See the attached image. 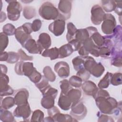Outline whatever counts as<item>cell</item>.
Returning <instances> with one entry per match:
<instances>
[{
	"label": "cell",
	"instance_id": "obj_1",
	"mask_svg": "<svg viewBox=\"0 0 122 122\" xmlns=\"http://www.w3.org/2000/svg\"><path fill=\"white\" fill-rule=\"evenodd\" d=\"M94 99L97 106L102 113L106 114L118 113L119 103L114 98L110 96L99 97Z\"/></svg>",
	"mask_w": 122,
	"mask_h": 122
},
{
	"label": "cell",
	"instance_id": "obj_2",
	"mask_svg": "<svg viewBox=\"0 0 122 122\" xmlns=\"http://www.w3.org/2000/svg\"><path fill=\"white\" fill-rule=\"evenodd\" d=\"M39 13L40 16L46 20H55L59 16L58 9L49 1L44 2L40 7Z\"/></svg>",
	"mask_w": 122,
	"mask_h": 122
},
{
	"label": "cell",
	"instance_id": "obj_3",
	"mask_svg": "<svg viewBox=\"0 0 122 122\" xmlns=\"http://www.w3.org/2000/svg\"><path fill=\"white\" fill-rule=\"evenodd\" d=\"M58 90L52 87L48 88L43 93L41 105L45 109H49L54 106V100L58 94Z\"/></svg>",
	"mask_w": 122,
	"mask_h": 122
},
{
	"label": "cell",
	"instance_id": "obj_4",
	"mask_svg": "<svg viewBox=\"0 0 122 122\" xmlns=\"http://www.w3.org/2000/svg\"><path fill=\"white\" fill-rule=\"evenodd\" d=\"M9 4L7 7V11L8 19L12 21L17 20L22 10L21 4L17 0L6 1Z\"/></svg>",
	"mask_w": 122,
	"mask_h": 122
},
{
	"label": "cell",
	"instance_id": "obj_5",
	"mask_svg": "<svg viewBox=\"0 0 122 122\" xmlns=\"http://www.w3.org/2000/svg\"><path fill=\"white\" fill-rule=\"evenodd\" d=\"M71 108V115L77 121L83 119L87 114V108L80 100L72 104Z\"/></svg>",
	"mask_w": 122,
	"mask_h": 122
},
{
	"label": "cell",
	"instance_id": "obj_6",
	"mask_svg": "<svg viewBox=\"0 0 122 122\" xmlns=\"http://www.w3.org/2000/svg\"><path fill=\"white\" fill-rule=\"evenodd\" d=\"M116 26V21L115 17L111 14H105L101 26L102 32L106 35H111Z\"/></svg>",
	"mask_w": 122,
	"mask_h": 122
},
{
	"label": "cell",
	"instance_id": "obj_7",
	"mask_svg": "<svg viewBox=\"0 0 122 122\" xmlns=\"http://www.w3.org/2000/svg\"><path fill=\"white\" fill-rule=\"evenodd\" d=\"M65 26V19L63 17L59 14L58 18L49 25L48 29L55 36H59L64 32Z\"/></svg>",
	"mask_w": 122,
	"mask_h": 122
},
{
	"label": "cell",
	"instance_id": "obj_8",
	"mask_svg": "<svg viewBox=\"0 0 122 122\" xmlns=\"http://www.w3.org/2000/svg\"><path fill=\"white\" fill-rule=\"evenodd\" d=\"M35 69L32 62L20 61L17 63L14 67L16 74L19 75H25L28 78L33 72Z\"/></svg>",
	"mask_w": 122,
	"mask_h": 122
},
{
	"label": "cell",
	"instance_id": "obj_9",
	"mask_svg": "<svg viewBox=\"0 0 122 122\" xmlns=\"http://www.w3.org/2000/svg\"><path fill=\"white\" fill-rule=\"evenodd\" d=\"M91 21L96 25L100 24L103 21L105 13L102 8L99 5L96 4L92 6L91 9Z\"/></svg>",
	"mask_w": 122,
	"mask_h": 122
},
{
	"label": "cell",
	"instance_id": "obj_10",
	"mask_svg": "<svg viewBox=\"0 0 122 122\" xmlns=\"http://www.w3.org/2000/svg\"><path fill=\"white\" fill-rule=\"evenodd\" d=\"M9 78L6 74L0 73V96H6L12 95L14 92L13 89L8 85Z\"/></svg>",
	"mask_w": 122,
	"mask_h": 122
},
{
	"label": "cell",
	"instance_id": "obj_11",
	"mask_svg": "<svg viewBox=\"0 0 122 122\" xmlns=\"http://www.w3.org/2000/svg\"><path fill=\"white\" fill-rule=\"evenodd\" d=\"M31 114V109L29 103L17 105L13 112V115L16 117L22 118L24 121H27Z\"/></svg>",
	"mask_w": 122,
	"mask_h": 122
},
{
	"label": "cell",
	"instance_id": "obj_12",
	"mask_svg": "<svg viewBox=\"0 0 122 122\" xmlns=\"http://www.w3.org/2000/svg\"><path fill=\"white\" fill-rule=\"evenodd\" d=\"M58 10L59 14L63 17L65 20L69 19L71 15V1L60 0Z\"/></svg>",
	"mask_w": 122,
	"mask_h": 122
},
{
	"label": "cell",
	"instance_id": "obj_13",
	"mask_svg": "<svg viewBox=\"0 0 122 122\" xmlns=\"http://www.w3.org/2000/svg\"><path fill=\"white\" fill-rule=\"evenodd\" d=\"M40 54L44 50L48 49L51 45V40L50 36L47 33L43 32L40 34L37 41Z\"/></svg>",
	"mask_w": 122,
	"mask_h": 122
},
{
	"label": "cell",
	"instance_id": "obj_14",
	"mask_svg": "<svg viewBox=\"0 0 122 122\" xmlns=\"http://www.w3.org/2000/svg\"><path fill=\"white\" fill-rule=\"evenodd\" d=\"M54 69L60 78H66L70 75V67L65 61L58 62L55 64Z\"/></svg>",
	"mask_w": 122,
	"mask_h": 122
},
{
	"label": "cell",
	"instance_id": "obj_15",
	"mask_svg": "<svg viewBox=\"0 0 122 122\" xmlns=\"http://www.w3.org/2000/svg\"><path fill=\"white\" fill-rule=\"evenodd\" d=\"M29 96V93L27 89L23 88L17 90L14 97L15 104L20 105L28 103Z\"/></svg>",
	"mask_w": 122,
	"mask_h": 122
},
{
	"label": "cell",
	"instance_id": "obj_16",
	"mask_svg": "<svg viewBox=\"0 0 122 122\" xmlns=\"http://www.w3.org/2000/svg\"><path fill=\"white\" fill-rule=\"evenodd\" d=\"M82 45L89 53H90L93 56L96 57L100 56V47H98L94 44L91 38H89V39L85 41L82 43Z\"/></svg>",
	"mask_w": 122,
	"mask_h": 122
},
{
	"label": "cell",
	"instance_id": "obj_17",
	"mask_svg": "<svg viewBox=\"0 0 122 122\" xmlns=\"http://www.w3.org/2000/svg\"><path fill=\"white\" fill-rule=\"evenodd\" d=\"M15 37L17 41L23 47L26 42L30 39L32 38L31 36L25 31L22 26L16 29Z\"/></svg>",
	"mask_w": 122,
	"mask_h": 122
},
{
	"label": "cell",
	"instance_id": "obj_18",
	"mask_svg": "<svg viewBox=\"0 0 122 122\" xmlns=\"http://www.w3.org/2000/svg\"><path fill=\"white\" fill-rule=\"evenodd\" d=\"M111 55L112 56V65L116 67H121L122 66L121 50H119L113 46L111 49Z\"/></svg>",
	"mask_w": 122,
	"mask_h": 122
},
{
	"label": "cell",
	"instance_id": "obj_19",
	"mask_svg": "<svg viewBox=\"0 0 122 122\" xmlns=\"http://www.w3.org/2000/svg\"><path fill=\"white\" fill-rule=\"evenodd\" d=\"M81 88L85 94L93 96L95 93L98 88L96 84L91 81H85L82 83Z\"/></svg>",
	"mask_w": 122,
	"mask_h": 122
},
{
	"label": "cell",
	"instance_id": "obj_20",
	"mask_svg": "<svg viewBox=\"0 0 122 122\" xmlns=\"http://www.w3.org/2000/svg\"><path fill=\"white\" fill-rule=\"evenodd\" d=\"M58 105L61 109L64 111H68L70 109L72 103L66 94H64L61 92L58 102Z\"/></svg>",
	"mask_w": 122,
	"mask_h": 122
},
{
	"label": "cell",
	"instance_id": "obj_21",
	"mask_svg": "<svg viewBox=\"0 0 122 122\" xmlns=\"http://www.w3.org/2000/svg\"><path fill=\"white\" fill-rule=\"evenodd\" d=\"M29 53L31 54H40L37 42L32 38L29 39L25 43L23 47Z\"/></svg>",
	"mask_w": 122,
	"mask_h": 122
},
{
	"label": "cell",
	"instance_id": "obj_22",
	"mask_svg": "<svg viewBox=\"0 0 122 122\" xmlns=\"http://www.w3.org/2000/svg\"><path fill=\"white\" fill-rule=\"evenodd\" d=\"M74 51L71 46L68 43L59 48V58H64L69 56Z\"/></svg>",
	"mask_w": 122,
	"mask_h": 122
},
{
	"label": "cell",
	"instance_id": "obj_23",
	"mask_svg": "<svg viewBox=\"0 0 122 122\" xmlns=\"http://www.w3.org/2000/svg\"><path fill=\"white\" fill-rule=\"evenodd\" d=\"M66 95L71 101L72 104H73L80 100L81 96V92L79 89L72 88L67 92Z\"/></svg>",
	"mask_w": 122,
	"mask_h": 122
},
{
	"label": "cell",
	"instance_id": "obj_24",
	"mask_svg": "<svg viewBox=\"0 0 122 122\" xmlns=\"http://www.w3.org/2000/svg\"><path fill=\"white\" fill-rule=\"evenodd\" d=\"M105 71L103 65L101 62H96L92 68L89 72L91 74L96 78L101 76Z\"/></svg>",
	"mask_w": 122,
	"mask_h": 122
},
{
	"label": "cell",
	"instance_id": "obj_25",
	"mask_svg": "<svg viewBox=\"0 0 122 122\" xmlns=\"http://www.w3.org/2000/svg\"><path fill=\"white\" fill-rule=\"evenodd\" d=\"M41 54L43 57H49L51 60H55L59 58V49L57 47L48 49L43 51Z\"/></svg>",
	"mask_w": 122,
	"mask_h": 122
},
{
	"label": "cell",
	"instance_id": "obj_26",
	"mask_svg": "<svg viewBox=\"0 0 122 122\" xmlns=\"http://www.w3.org/2000/svg\"><path fill=\"white\" fill-rule=\"evenodd\" d=\"M90 38L89 33L85 29H77L76 32L75 39L82 43L85 41Z\"/></svg>",
	"mask_w": 122,
	"mask_h": 122
},
{
	"label": "cell",
	"instance_id": "obj_27",
	"mask_svg": "<svg viewBox=\"0 0 122 122\" xmlns=\"http://www.w3.org/2000/svg\"><path fill=\"white\" fill-rule=\"evenodd\" d=\"M54 122H77V120L73 118L71 115L68 114L57 113L52 117Z\"/></svg>",
	"mask_w": 122,
	"mask_h": 122
},
{
	"label": "cell",
	"instance_id": "obj_28",
	"mask_svg": "<svg viewBox=\"0 0 122 122\" xmlns=\"http://www.w3.org/2000/svg\"><path fill=\"white\" fill-rule=\"evenodd\" d=\"M0 119L2 122H15L14 117L12 113L7 110L0 108Z\"/></svg>",
	"mask_w": 122,
	"mask_h": 122
},
{
	"label": "cell",
	"instance_id": "obj_29",
	"mask_svg": "<svg viewBox=\"0 0 122 122\" xmlns=\"http://www.w3.org/2000/svg\"><path fill=\"white\" fill-rule=\"evenodd\" d=\"M67 33L66 34V39L69 42L75 39V34L77 29L72 22L68 23L67 24Z\"/></svg>",
	"mask_w": 122,
	"mask_h": 122
},
{
	"label": "cell",
	"instance_id": "obj_30",
	"mask_svg": "<svg viewBox=\"0 0 122 122\" xmlns=\"http://www.w3.org/2000/svg\"><path fill=\"white\" fill-rule=\"evenodd\" d=\"M94 44L99 47L102 46L104 43V37L102 36L98 31L92 34L90 37Z\"/></svg>",
	"mask_w": 122,
	"mask_h": 122
},
{
	"label": "cell",
	"instance_id": "obj_31",
	"mask_svg": "<svg viewBox=\"0 0 122 122\" xmlns=\"http://www.w3.org/2000/svg\"><path fill=\"white\" fill-rule=\"evenodd\" d=\"M15 104L14 99L11 97H7L3 99H1L0 108L5 110H8L12 108Z\"/></svg>",
	"mask_w": 122,
	"mask_h": 122
},
{
	"label": "cell",
	"instance_id": "obj_32",
	"mask_svg": "<svg viewBox=\"0 0 122 122\" xmlns=\"http://www.w3.org/2000/svg\"><path fill=\"white\" fill-rule=\"evenodd\" d=\"M101 3L102 9H103L107 12H112L115 9L116 6L115 0H102Z\"/></svg>",
	"mask_w": 122,
	"mask_h": 122
},
{
	"label": "cell",
	"instance_id": "obj_33",
	"mask_svg": "<svg viewBox=\"0 0 122 122\" xmlns=\"http://www.w3.org/2000/svg\"><path fill=\"white\" fill-rule=\"evenodd\" d=\"M35 86L39 89L42 94L48 88L51 87V85L49 84V81L44 76V75L42 76L41 81L35 84Z\"/></svg>",
	"mask_w": 122,
	"mask_h": 122
},
{
	"label": "cell",
	"instance_id": "obj_34",
	"mask_svg": "<svg viewBox=\"0 0 122 122\" xmlns=\"http://www.w3.org/2000/svg\"><path fill=\"white\" fill-rule=\"evenodd\" d=\"M112 73L107 72L104 76L100 80L98 84L99 88L101 89L107 88L109 87L110 81V78Z\"/></svg>",
	"mask_w": 122,
	"mask_h": 122
},
{
	"label": "cell",
	"instance_id": "obj_35",
	"mask_svg": "<svg viewBox=\"0 0 122 122\" xmlns=\"http://www.w3.org/2000/svg\"><path fill=\"white\" fill-rule=\"evenodd\" d=\"M36 12L35 9L31 6H26L23 8V15L27 20H30L35 16Z\"/></svg>",
	"mask_w": 122,
	"mask_h": 122
},
{
	"label": "cell",
	"instance_id": "obj_36",
	"mask_svg": "<svg viewBox=\"0 0 122 122\" xmlns=\"http://www.w3.org/2000/svg\"><path fill=\"white\" fill-rule=\"evenodd\" d=\"M44 76L50 81L53 82L56 79V75L51 68L48 66H45L43 70Z\"/></svg>",
	"mask_w": 122,
	"mask_h": 122
},
{
	"label": "cell",
	"instance_id": "obj_37",
	"mask_svg": "<svg viewBox=\"0 0 122 122\" xmlns=\"http://www.w3.org/2000/svg\"><path fill=\"white\" fill-rule=\"evenodd\" d=\"M72 63L74 69L77 71L84 67V59L81 56H77L72 60Z\"/></svg>",
	"mask_w": 122,
	"mask_h": 122
},
{
	"label": "cell",
	"instance_id": "obj_38",
	"mask_svg": "<svg viewBox=\"0 0 122 122\" xmlns=\"http://www.w3.org/2000/svg\"><path fill=\"white\" fill-rule=\"evenodd\" d=\"M44 114L43 112L40 110H35L32 114L31 117V122H43Z\"/></svg>",
	"mask_w": 122,
	"mask_h": 122
},
{
	"label": "cell",
	"instance_id": "obj_39",
	"mask_svg": "<svg viewBox=\"0 0 122 122\" xmlns=\"http://www.w3.org/2000/svg\"><path fill=\"white\" fill-rule=\"evenodd\" d=\"M122 73L120 72H116L112 74L110 78V82L114 86L121 85L122 84Z\"/></svg>",
	"mask_w": 122,
	"mask_h": 122
},
{
	"label": "cell",
	"instance_id": "obj_40",
	"mask_svg": "<svg viewBox=\"0 0 122 122\" xmlns=\"http://www.w3.org/2000/svg\"><path fill=\"white\" fill-rule=\"evenodd\" d=\"M60 87L61 90V93L64 94H66L72 88V86L70 84L69 81L66 79H64L60 82Z\"/></svg>",
	"mask_w": 122,
	"mask_h": 122
},
{
	"label": "cell",
	"instance_id": "obj_41",
	"mask_svg": "<svg viewBox=\"0 0 122 122\" xmlns=\"http://www.w3.org/2000/svg\"><path fill=\"white\" fill-rule=\"evenodd\" d=\"M82 79L77 75H73L70 77L69 81L72 87L79 88L81 86L82 83Z\"/></svg>",
	"mask_w": 122,
	"mask_h": 122
},
{
	"label": "cell",
	"instance_id": "obj_42",
	"mask_svg": "<svg viewBox=\"0 0 122 122\" xmlns=\"http://www.w3.org/2000/svg\"><path fill=\"white\" fill-rule=\"evenodd\" d=\"M16 29L13 25L8 23L3 26L2 30L3 32L7 36H11L15 34Z\"/></svg>",
	"mask_w": 122,
	"mask_h": 122
},
{
	"label": "cell",
	"instance_id": "obj_43",
	"mask_svg": "<svg viewBox=\"0 0 122 122\" xmlns=\"http://www.w3.org/2000/svg\"><path fill=\"white\" fill-rule=\"evenodd\" d=\"M9 43V38L7 35L3 32L0 33V45L1 52L4 51V50L7 48Z\"/></svg>",
	"mask_w": 122,
	"mask_h": 122
},
{
	"label": "cell",
	"instance_id": "obj_44",
	"mask_svg": "<svg viewBox=\"0 0 122 122\" xmlns=\"http://www.w3.org/2000/svg\"><path fill=\"white\" fill-rule=\"evenodd\" d=\"M77 75L80 77L83 81H85L88 80L90 77L91 74L87 70L84 68V67H83L77 71Z\"/></svg>",
	"mask_w": 122,
	"mask_h": 122
},
{
	"label": "cell",
	"instance_id": "obj_45",
	"mask_svg": "<svg viewBox=\"0 0 122 122\" xmlns=\"http://www.w3.org/2000/svg\"><path fill=\"white\" fill-rule=\"evenodd\" d=\"M42 75H41V74L39 71H38L35 68L29 78L30 81L35 84H36L41 81L42 78Z\"/></svg>",
	"mask_w": 122,
	"mask_h": 122
},
{
	"label": "cell",
	"instance_id": "obj_46",
	"mask_svg": "<svg viewBox=\"0 0 122 122\" xmlns=\"http://www.w3.org/2000/svg\"><path fill=\"white\" fill-rule=\"evenodd\" d=\"M9 53V58L6 62L9 63H15L20 60V56L18 53L14 51H10Z\"/></svg>",
	"mask_w": 122,
	"mask_h": 122
},
{
	"label": "cell",
	"instance_id": "obj_47",
	"mask_svg": "<svg viewBox=\"0 0 122 122\" xmlns=\"http://www.w3.org/2000/svg\"><path fill=\"white\" fill-rule=\"evenodd\" d=\"M111 50L109 48L102 46L100 47L99 49V54L100 56L103 58H108L111 55Z\"/></svg>",
	"mask_w": 122,
	"mask_h": 122
},
{
	"label": "cell",
	"instance_id": "obj_48",
	"mask_svg": "<svg viewBox=\"0 0 122 122\" xmlns=\"http://www.w3.org/2000/svg\"><path fill=\"white\" fill-rule=\"evenodd\" d=\"M18 53L20 56V61H32L33 58L32 56H29L26 54V53L23 51L21 49H20Z\"/></svg>",
	"mask_w": 122,
	"mask_h": 122
},
{
	"label": "cell",
	"instance_id": "obj_49",
	"mask_svg": "<svg viewBox=\"0 0 122 122\" xmlns=\"http://www.w3.org/2000/svg\"><path fill=\"white\" fill-rule=\"evenodd\" d=\"M109 96H110V94L107 91L104 90L103 89L98 88L95 93L92 97H93L94 99H95L96 98L99 97H107Z\"/></svg>",
	"mask_w": 122,
	"mask_h": 122
},
{
	"label": "cell",
	"instance_id": "obj_50",
	"mask_svg": "<svg viewBox=\"0 0 122 122\" xmlns=\"http://www.w3.org/2000/svg\"><path fill=\"white\" fill-rule=\"evenodd\" d=\"M42 25L41 21L40 19L34 20L31 23V27L33 31L36 32L40 30Z\"/></svg>",
	"mask_w": 122,
	"mask_h": 122
},
{
	"label": "cell",
	"instance_id": "obj_51",
	"mask_svg": "<svg viewBox=\"0 0 122 122\" xmlns=\"http://www.w3.org/2000/svg\"><path fill=\"white\" fill-rule=\"evenodd\" d=\"M99 113V114H98V122H114V120L112 119V118L107 115H106V114H102L100 112Z\"/></svg>",
	"mask_w": 122,
	"mask_h": 122
},
{
	"label": "cell",
	"instance_id": "obj_52",
	"mask_svg": "<svg viewBox=\"0 0 122 122\" xmlns=\"http://www.w3.org/2000/svg\"><path fill=\"white\" fill-rule=\"evenodd\" d=\"M68 43L71 46L74 51H78V50L80 49L82 45V43L81 42H80L75 39L71 40Z\"/></svg>",
	"mask_w": 122,
	"mask_h": 122
},
{
	"label": "cell",
	"instance_id": "obj_53",
	"mask_svg": "<svg viewBox=\"0 0 122 122\" xmlns=\"http://www.w3.org/2000/svg\"><path fill=\"white\" fill-rule=\"evenodd\" d=\"M116 3V6L114 9L115 12L119 16L122 15V1L121 0H115Z\"/></svg>",
	"mask_w": 122,
	"mask_h": 122
},
{
	"label": "cell",
	"instance_id": "obj_54",
	"mask_svg": "<svg viewBox=\"0 0 122 122\" xmlns=\"http://www.w3.org/2000/svg\"><path fill=\"white\" fill-rule=\"evenodd\" d=\"M60 110L59 109L56 107L53 106L52 108L48 109V114L49 116H51V117H52L54 115H55L56 114H57L58 112H60Z\"/></svg>",
	"mask_w": 122,
	"mask_h": 122
},
{
	"label": "cell",
	"instance_id": "obj_55",
	"mask_svg": "<svg viewBox=\"0 0 122 122\" xmlns=\"http://www.w3.org/2000/svg\"><path fill=\"white\" fill-rule=\"evenodd\" d=\"M22 26L25 31L29 34H30L33 31L31 27V23L30 22H26L23 24Z\"/></svg>",
	"mask_w": 122,
	"mask_h": 122
},
{
	"label": "cell",
	"instance_id": "obj_56",
	"mask_svg": "<svg viewBox=\"0 0 122 122\" xmlns=\"http://www.w3.org/2000/svg\"><path fill=\"white\" fill-rule=\"evenodd\" d=\"M78 51L79 54L81 57H85L86 56H87L89 54V53L84 48L82 45Z\"/></svg>",
	"mask_w": 122,
	"mask_h": 122
},
{
	"label": "cell",
	"instance_id": "obj_57",
	"mask_svg": "<svg viewBox=\"0 0 122 122\" xmlns=\"http://www.w3.org/2000/svg\"><path fill=\"white\" fill-rule=\"evenodd\" d=\"M9 58V53L6 51H3L1 52L0 60L1 61H7Z\"/></svg>",
	"mask_w": 122,
	"mask_h": 122
},
{
	"label": "cell",
	"instance_id": "obj_58",
	"mask_svg": "<svg viewBox=\"0 0 122 122\" xmlns=\"http://www.w3.org/2000/svg\"><path fill=\"white\" fill-rule=\"evenodd\" d=\"M0 68H1V73L2 74H6L7 72V67L3 64H0Z\"/></svg>",
	"mask_w": 122,
	"mask_h": 122
},
{
	"label": "cell",
	"instance_id": "obj_59",
	"mask_svg": "<svg viewBox=\"0 0 122 122\" xmlns=\"http://www.w3.org/2000/svg\"><path fill=\"white\" fill-rule=\"evenodd\" d=\"M6 15L4 12L1 11L0 12V22H2L6 20Z\"/></svg>",
	"mask_w": 122,
	"mask_h": 122
},
{
	"label": "cell",
	"instance_id": "obj_60",
	"mask_svg": "<svg viewBox=\"0 0 122 122\" xmlns=\"http://www.w3.org/2000/svg\"><path fill=\"white\" fill-rule=\"evenodd\" d=\"M43 122H54V121L52 117L49 116L48 117L44 118Z\"/></svg>",
	"mask_w": 122,
	"mask_h": 122
}]
</instances>
